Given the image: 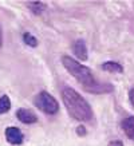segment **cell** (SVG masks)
Segmentation results:
<instances>
[{
	"instance_id": "obj_5",
	"label": "cell",
	"mask_w": 134,
	"mask_h": 146,
	"mask_svg": "<svg viewBox=\"0 0 134 146\" xmlns=\"http://www.w3.org/2000/svg\"><path fill=\"white\" fill-rule=\"evenodd\" d=\"M16 117H18L19 121H22L23 123H35L36 121V115L34 113H31L27 109H19L18 113H16Z\"/></svg>"
},
{
	"instance_id": "obj_10",
	"label": "cell",
	"mask_w": 134,
	"mask_h": 146,
	"mask_svg": "<svg viewBox=\"0 0 134 146\" xmlns=\"http://www.w3.org/2000/svg\"><path fill=\"white\" fill-rule=\"evenodd\" d=\"M11 109V101L7 95H3L0 98V114H4Z\"/></svg>"
},
{
	"instance_id": "obj_3",
	"label": "cell",
	"mask_w": 134,
	"mask_h": 146,
	"mask_svg": "<svg viewBox=\"0 0 134 146\" xmlns=\"http://www.w3.org/2000/svg\"><path fill=\"white\" fill-rule=\"evenodd\" d=\"M35 105L36 107H39L40 110L46 113V114H56L59 110V103L56 102V99L50 95L47 91H42V93L36 97L35 99Z\"/></svg>"
},
{
	"instance_id": "obj_8",
	"label": "cell",
	"mask_w": 134,
	"mask_h": 146,
	"mask_svg": "<svg viewBox=\"0 0 134 146\" xmlns=\"http://www.w3.org/2000/svg\"><path fill=\"white\" fill-rule=\"evenodd\" d=\"M28 8L31 9V12H34L35 15H40L47 8V5L44 3H42V1H31V3H28Z\"/></svg>"
},
{
	"instance_id": "obj_9",
	"label": "cell",
	"mask_w": 134,
	"mask_h": 146,
	"mask_svg": "<svg viewBox=\"0 0 134 146\" xmlns=\"http://www.w3.org/2000/svg\"><path fill=\"white\" fill-rule=\"evenodd\" d=\"M102 68L105 71H109V72H122L123 68L121 66L119 63L117 62H106L102 64Z\"/></svg>"
},
{
	"instance_id": "obj_13",
	"label": "cell",
	"mask_w": 134,
	"mask_h": 146,
	"mask_svg": "<svg viewBox=\"0 0 134 146\" xmlns=\"http://www.w3.org/2000/svg\"><path fill=\"white\" fill-rule=\"evenodd\" d=\"M129 99H130V103L134 106V89H131L129 91Z\"/></svg>"
},
{
	"instance_id": "obj_4",
	"label": "cell",
	"mask_w": 134,
	"mask_h": 146,
	"mask_svg": "<svg viewBox=\"0 0 134 146\" xmlns=\"http://www.w3.org/2000/svg\"><path fill=\"white\" fill-rule=\"evenodd\" d=\"M5 138L12 145H20L23 142V133L18 127H7V130H5Z\"/></svg>"
},
{
	"instance_id": "obj_1",
	"label": "cell",
	"mask_w": 134,
	"mask_h": 146,
	"mask_svg": "<svg viewBox=\"0 0 134 146\" xmlns=\"http://www.w3.org/2000/svg\"><path fill=\"white\" fill-rule=\"evenodd\" d=\"M62 63H63V66H64V68L85 87L86 91L94 93V94H106V93H111L113 90H114L113 84L97 82L89 67L82 66L74 58L64 55L62 58Z\"/></svg>"
},
{
	"instance_id": "obj_15",
	"label": "cell",
	"mask_w": 134,
	"mask_h": 146,
	"mask_svg": "<svg viewBox=\"0 0 134 146\" xmlns=\"http://www.w3.org/2000/svg\"><path fill=\"white\" fill-rule=\"evenodd\" d=\"M3 44V38H1V28H0V47Z\"/></svg>"
},
{
	"instance_id": "obj_14",
	"label": "cell",
	"mask_w": 134,
	"mask_h": 146,
	"mask_svg": "<svg viewBox=\"0 0 134 146\" xmlns=\"http://www.w3.org/2000/svg\"><path fill=\"white\" fill-rule=\"evenodd\" d=\"M109 146H123V143H122V141H113L109 143Z\"/></svg>"
},
{
	"instance_id": "obj_6",
	"label": "cell",
	"mask_w": 134,
	"mask_h": 146,
	"mask_svg": "<svg viewBox=\"0 0 134 146\" xmlns=\"http://www.w3.org/2000/svg\"><path fill=\"white\" fill-rule=\"evenodd\" d=\"M74 54L80 60H86L87 59V48H86V44L83 40L79 39L75 42V44H74Z\"/></svg>"
},
{
	"instance_id": "obj_7",
	"label": "cell",
	"mask_w": 134,
	"mask_h": 146,
	"mask_svg": "<svg viewBox=\"0 0 134 146\" xmlns=\"http://www.w3.org/2000/svg\"><path fill=\"white\" fill-rule=\"evenodd\" d=\"M123 131L126 133V135L130 138V139H134V117H129V118H125L121 123Z\"/></svg>"
},
{
	"instance_id": "obj_12",
	"label": "cell",
	"mask_w": 134,
	"mask_h": 146,
	"mask_svg": "<svg viewBox=\"0 0 134 146\" xmlns=\"http://www.w3.org/2000/svg\"><path fill=\"white\" fill-rule=\"evenodd\" d=\"M76 133L79 134V135H85V134H86V129L83 127V126H78V129H76Z\"/></svg>"
},
{
	"instance_id": "obj_2",
	"label": "cell",
	"mask_w": 134,
	"mask_h": 146,
	"mask_svg": "<svg viewBox=\"0 0 134 146\" xmlns=\"http://www.w3.org/2000/svg\"><path fill=\"white\" fill-rule=\"evenodd\" d=\"M62 98L67 111L70 113L72 118L80 122H87V121L93 119V110L90 105L74 89L64 87L62 91Z\"/></svg>"
},
{
	"instance_id": "obj_11",
	"label": "cell",
	"mask_w": 134,
	"mask_h": 146,
	"mask_svg": "<svg viewBox=\"0 0 134 146\" xmlns=\"http://www.w3.org/2000/svg\"><path fill=\"white\" fill-rule=\"evenodd\" d=\"M23 40H24L26 44L31 46V47H36V46H38V40H36V38H34L30 32H26V34L23 35Z\"/></svg>"
}]
</instances>
